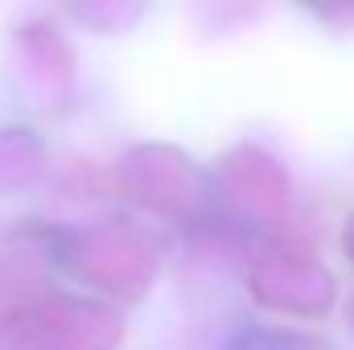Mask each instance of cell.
I'll use <instances>...</instances> for the list:
<instances>
[{
  "label": "cell",
  "instance_id": "obj_1",
  "mask_svg": "<svg viewBox=\"0 0 354 350\" xmlns=\"http://www.w3.org/2000/svg\"><path fill=\"white\" fill-rule=\"evenodd\" d=\"M227 350H334L322 338H309V334H292V330H268V326H248L239 330Z\"/></svg>",
  "mask_w": 354,
  "mask_h": 350
}]
</instances>
